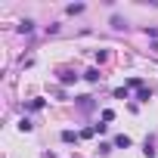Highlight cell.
I'll use <instances>...</instances> for the list:
<instances>
[{
	"label": "cell",
	"instance_id": "7a4b0ae2",
	"mask_svg": "<svg viewBox=\"0 0 158 158\" xmlns=\"http://www.w3.org/2000/svg\"><path fill=\"white\" fill-rule=\"evenodd\" d=\"M115 146H118V149H127L130 139H127V136H115Z\"/></svg>",
	"mask_w": 158,
	"mask_h": 158
},
{
	"label": "cell",
	"instance_id": "277c9868",
	"mask_svg": "<svg viewBox=\"0 0 158 158\" xmlns=\"http://www.w3.org/2000/svg\"><path fill=\"white\" fill-rule=\"evenodd\" d=\"M31 127H34V124H31V121H28V118H22V121H19V130H25V133H28V130H31Z\"/></svg>",
	"mask_w": 158,
	"mask_h": 158
},
{
	"label": "cell",
	"instance_id": "6da1fadb",
	"mask_svg": "<svg viewBox=\"0 0 158 158\" xmlns=\"http://www.w3.org/2000/svg\"><path fill=\"white\" fill-rule=\"evenodd\" d=\"M19 31H22V34H31V31H34V22H31V19L19 22Z\"/></svg>",
	"mask_w": 158,
	"mask_h": 158
},
{
	"label": "cell",
	"instance_id": "52a82bcc",
	"mask_svg": "<svg viewBox=\"0 0 158 158\" xmlns=\"http://www.w3.org/2000/svg\"><path fill=\"white\" fill-rule=\"evenodd\" d=\"M62 143H74V133L71 130H62Z\"/></svg>",
	"mask_w": 158,
	"mask_h": 158
},
{
	"label": "cell",
	"instance_id": "3957f363",
	"mask_svg": "<svg viewBox=\"0 0 158 158\" xmlns=\"http://www.w3.org/2000/svg\"><path fill=\"white\" fill-rule=\"evenodd\" d=\"M74 77H77V74H68V71H62V74H59V81H62V84H71Z\"/></svg>",
	"mask_w": 158,
	"mask_h": 158
},
{
	"label": "cell",
	"instance_id": "5b68a950",
	"mask_svg": "<svg viewBox=\"0 0 158 158\" xmlns=\"http://www.w3.org/2000/svg\"><path fill=\"white\" fill-rule=\"evenodd\" d=\"M84 77H87V81H99V71H96V68H90V71H87Z\"/></svg>",
	"mask_w": 158,
	"mask_h": 158
},
{
	"label": "cell",
	"instance_id": "8992f818",
	"mask_svg": "<svg viewBox=\"0 0 158 158\" xmlns=\"http://www.w3.org/2000/svg\"><path fill=\"white\" fill-rule=\"evenodd\" d=\"M68 13H71V16H74V13H84V3H71V6H68Z\"/></svg>",
	"mask_w": 158,
	"mask_h": 158
}]
</instances>
